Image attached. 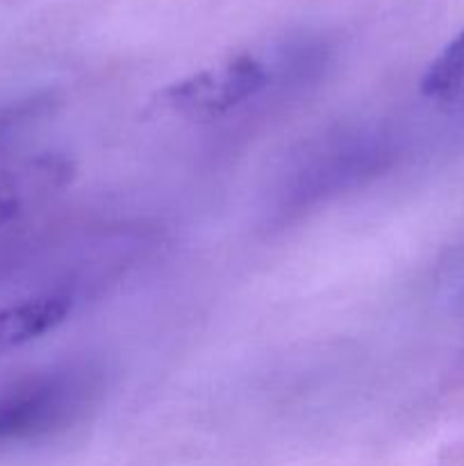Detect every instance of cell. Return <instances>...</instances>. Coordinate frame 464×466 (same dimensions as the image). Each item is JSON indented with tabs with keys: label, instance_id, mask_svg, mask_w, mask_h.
Returning <instances> with one entry per match:
<instances>
[{
	"label": "cell",
	"instance_id": "cell-1",
	"mask_svg": "<svg viewBox=\"0 0 464 466\" xmlns=\"http://www.w3.org/2000/svg\"><path fill=\"white\" fill-rule=\"evenodd\" d=\"M89 380L76 369H44L0 382V444L57 432L82 412Z\"/></svg>",
	"mask_w": 464,
	"mask_h": 466
},
{
	"label": "cell",
	"instance_id": "cell-3",
	"mask_svg": "<svg viewBox=\"0 0 464 466\" xmlns=\"http://www.w3.org/2000/svg\"><path fill=\"white\" fill-rule=\"evenodd\" d=\"M66 294H44L0 308V355L23 349L62 326L71 314Z\"/></svg>",
	"mask_w": 464,
	"mask_h": 466
},
{
	"label": "cell",
	"instance_id": "cell-5",
	"mask_svg": "<svg viewBox=\"0 0 464 466\" xmlns=\"http://www.w3.org/2000/svg\"><path fill=\"white\" fill-rule=\"evenodd\" d=\"M12 127V116H7V114H0V139H3L5 132Z\"/></svg>",
	"mask_w": 464,
	"mask_h": 466
},
{
	"label": "cell",
	"instance_id": "cell-4",
	"mask_svg": "<svg viewBox=\"0 0 464 466\" xmlns=\"http://www.w3.org/2000/svg\"><path fill=\"white\" fill-rule=\"evenodd\" d=\"M464 89V30L446 44L423 73V96L435 100L455 98Z\"/></svg>",
	"mask_w": 464,
	"mask_h": 466
},
{
	"label": "cell",
	"instance_id": "cell-2",
	"mask_svg": "<svg viewBox=\"0 0 464 466\" xmlns=\"http://www.w3.org/2000/svg\"><path fill=\"white\" fill-rule=\"evenodd\" d=\"M267 80V68L259 59L239 55L164 86L159 103L182 118L212 121L255 98Z\"/></svg>",
	"mask_w": 464,
	"mask_h": 466
}]
</instances>
